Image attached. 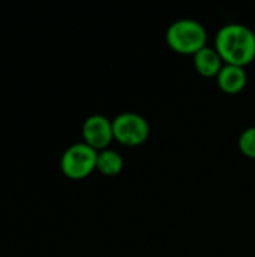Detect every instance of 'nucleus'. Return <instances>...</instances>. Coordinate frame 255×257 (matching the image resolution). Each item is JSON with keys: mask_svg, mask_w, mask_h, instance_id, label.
Returning a JSON list of instances; mask_svg holds the SVG:
<instances>
[{"mask_svg": "<svg viewBox=\"0 0 255 257\" xmlns=\"http://www.w3.org/2000/svg\"><path fill=\"white\" fill-rule=\"evenodd\" d=\"M215 48L225 63L245 68L255 59V32L240 23L224 24L216 32Z\"/></svg>", "mask_w": 255, "mask_h": 257, "instance_id": "obj_1", "label": "nucleus"}, {"mask_svg": "<svg viewBox=\"0 0 255 257\" xmlns=\"http://www.w3.org/2000/svg\"><path fill=\"white\" fill-rule=\"evenodd\" d=\"M165 41L171 50L180 54H195L206 47L207 30L194 18H179L173 21L167 32Z\"/></svg>", "mask_w": 255, "mask_h": 257, "instance_id": "obj_2", "label": "nucleus"}, {"mask_svg": "<svg viewBox=\"0 0 255 257\" xmlns=\"http://www.w3.org/2000/svg\"><path fill=\"white\" fill-rule=\"evenodd\" d=\"M98 151L84 142L71 145L60 158L62 173L74 181L87 178L93 170H96Z\"/></svg>", "mask_w": 255, "mask_h": 257, "instance_id": "obj_3", "label": "nucleus"}, {"mask_svg": "<svg viewBox=\"0 0 255 257\" xmlns=\"http://www.w3.org/2000/svg\"><path fill=\"white\" fill-rule=\"evenodd\" d=\"M111 120L114 139L125 146H140L150 134L147 119L137 111H122Z\"/></svg>", "mask_w": 255, "mask_h": 257, "instance_id": "obj_4", "label": "nucleus"}, {"mask_svg": "<svg viewBox=\"0 0 255 257\" xmlns=\"http://www.w3.org/2000/svg\"><path fill=\"white\" fill-rule=\"evenodd\" d=\"M83 142L96 149L98 152L107 149L114 139L113 133V120H110L104 114H90L86 117L81 126Z\"/></svg>", "mask_w": 255, "mask_h": 257, "instance_id": "obj_5", "label": "nucleus"}, {"mask_svg": "<svg viewBox=\"0 0 255 257\" xmlns=\"http://www.w3.org/2000/svg\"><path fill=\"white\" fill-rule=\"evenodd\" d=\"M246 81H248V75H246L245 68L237 66V65L224 63L219 74L216 75V83L219 89L227 93L240 92L246 86Z\"/></svg>", "mask_w": 255, "mask_h": 257, "instance_id": "obj_6", "label": "nucleus"}, {"mask_svg": "<svg viewBox=\"0 0 255 257\" xmlns=\"http://www.w3.org/2000/svg\"><path fill=\"white\" fill-rule=\"evenodd\" d=\"M194 66L203 77H216L224 66V60L215 47H204L194 54Z\"/></svg>", "mask_w": 255, "mask_h": 257, "instance_id": "obj_7", "label": "nucleus"}, {"mask_svg": "<svg viewBox=\"0 0 255 257\" xmlns=\"http://www.w3.org/2000/svg\"><path fill=\"white\" fill-rule=\"evenodd\" d=\"M123 169V158L119 151L107 148L98 152L96 170L105 176H116Z\"/></svg>", "mask_w": 255, "mask_h": 257, "instance_id": "obj_8", "label": "nucleus"}, {"mask_svg": "<svg viewBox=\"0 0 255 257\" xmlns=\"http://www.w3.org/2000/svg\"><path fill=\"white\" fill-rule=\"evenodd\" d=\"M237 145L243 155H246L249 158H255V125L248 126L246 130H243L240 133Z\"/></svg>", "mask_w": 255, "mask_h": 257, "instance_id": "obj_9", "label": "nucleus"}]
</instances>
